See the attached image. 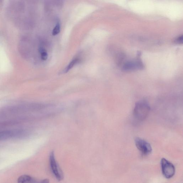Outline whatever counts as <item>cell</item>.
Segmentation results:
<instances>
[{"instance_id": "6da1fadb", "label": "cell", "mask_w": 183, "mask_h": 183, "mask_svg": "<svg viewBox=\"0 0 183 183\" xmlns=\"http://www.w3.org/2000/svg\"><path fill=\"white\" fill-rule=\"evenodd\" d=\"M150 111V106L146 102H138L135 104L133 110L134 118L139 122L143 121L148 116Z\"/></svg>"}, {"instance_id": "7a4b0ae2", "label": "cell", "mask_w": 183, "mask_h": 183, "mask_svg": "<svg viewBox=\"0 0 183 183\" xmlns=\"http://www.w3.org/2000/svg\"><path fill=\"white\" fill-rule=\"evenodd\" d=\"M50 163L52 172L58 181H61L63 178V174L55 160L54 152H52L50 156Z\"/></svg>"}, {"instance_id": "3957f363", "label": "cell", "mask_w": 183, "mask_h": 183, "mask_svg": "<svg viewBox=\"0 0 183 183\" xmlns=\"http://www.w3.org/2000/svg\"><path fill=\"white\" fill-rule=\"evenodd\" d=\"M162 173L165 178L169 179L174 176L175 172V169L174 165L165 159L161 160Z\"/></svg>"}, {"instance_id": "277c9868", "label": "cell", "mask_w": 183, "mask_h": 183, "mask_svg": "<svg viewBox=\"0 0 183 183\" xmlns=\"http://www.w3.org/2000/svg\"><path fill=\"white\" fill-rule=\"evenodd\" d=\"M135 142L136 147L143 155L147 156L151 153V146L146 140L137 137L135 139Z\"/></svg>"}, {"instance_id": "5b68a950", "label": "cell", "mask_w": 183, "mask_h": 183, "mask_svg": "<svg viewBox=\"0 0 183 183\" xmlns=\"http://www.w3.org/2000/svg\"><path fill=\"white\" fill-rule=\"evenodd\" d=\"M144 67L143 64L139 59H135L126 62L122 66L123 70L126 72H131L140 70Z\"/></svg>"}, {"instance_id": "8992f818", "label": "cell", "mask_w": 183, "mask_h": 183, "mask_svg": "<svg viewBox=\"0 0 183 183\" xmlns=\"http://www.w3.org/2000/svg\"><path fill=\"white\" fill-rule=\"evenodd\" d=\"M18 183H28L36 182V180L33 177L28 175H23L20 176L17 180Z\"/></svg>"}, {"instance_id": "52a82bcc", "label": "cell", "mask_w": 183, "mask_h": 183, "mask_svg": "<svg viewBox=\"0 0 183 183\" xmlns=\"http://www.w3.org/2000/svg\"><path fill=\"white\" fill-rule=\"evenodd\" d=\"M78 61H79V59L77 58H75V59L73 60L70 63L69 65H68V66L65 68V72H67L68 71L72 69V68L77 63Z\"/></svg>"}, {"instance_id": "ba28073f", "label": "cell", "mask_w": 183, "mask_h": 183, "mask_svg": "<svg viewBox=\"0 0 183 183\" xmlns=\"http://www.w3.org/2000/svg\"><path fill=\"white\" fill-rule=\"evenodd\" d=\"M41 55V59L43 61H46L48 58V54L46 51L44 49L40 48L39 49Z\"/></svg>"}, {"instance_id": "9c48e42d", "label": "cell", "mask_w": 183, "mask_h": 183, "mask_svg": "<svg viewBox=\"0 0 183 183\" xmlns=\"http://www.w3.org/2000/svg\"><path fill=\"white\" fill-rule=\"evenodd\" d=\"M61 27H60V24L59 23H58L55 26L53 29L52 34L53 35L55 36L59 34L61 30Z\"/></svg>"}, {"instance_id": "30bf717a", "label": "cell", "mask_w": 183, "mask_h": 183, "mask_svg": "<svg viewBox=\"0 0 183 183\" xmlns=\"http://www.w3.org/2000/svg\"><path fill=\"white\" fill-rule=\"evenodd\" d=\"M183 36H180L178 38H177L174 41L175 43L178 44H181L183 43Z\"/></svg>"}]
</instances>
